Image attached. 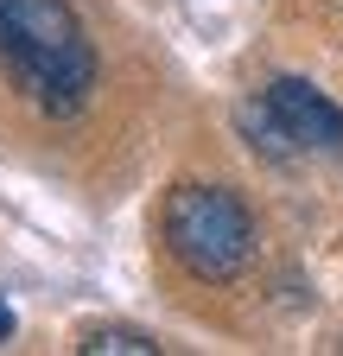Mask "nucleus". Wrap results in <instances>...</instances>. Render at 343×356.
<instances>
[{"instance_id": "obj_2", "label": "nucleus", "mask_w": 343, "mask_h": 356, "mask_svg": "<svg viewBox=\"0 0 343 356\" xmlns=\"http://www.w3.org/2000/svg\"><path fill=\"white\" fill-rule=\"evenodd\" d=\"M159 242L191 280H235L254 261V216L229 185H172L159 204Z\"/></svg>"}, {"instance_id": "obj_4", "label": "nucleus", "mask_w": 343, "mask_h": 356, "mask_svg": "<svg viewBox=\"0 0 343 356\" xmlns=\"http://www.w3.org/2000/svg\"><path fill=\"white\" fill-rule=\"evenodd\" d=\"M76 350L83 356H159V337L134 331V325H96V331H83Z\"/></svg>"}, {"instance_id": "obj_1", "label": "nucleus", "mask_w": 343, "mask_h": 356, "mask_svg": "<svg viewBox=\"0 0 343 356\" xmlns=\"http://www.w3.org/2000/svg\"><path fill=\"white\" fill-rule=\"evenodd\" d=\"M0 58L45 115H76L96 89V44L70 0H0Z\"/></svg>"}, {"instance_id": "obj_3", "label": "nucleus", "mask_w": 343, "mask_h": 356, "mask_svg": "<svg viewBox=\"0 0 343 356\" xmlns=\"http://www.w3.org/2000/svg\"><path fill=\"white\" fill-rule=\"evenodd\" d=\"M267 108H274V121L286 127L292 147L343 153V108L324 96V89H312L306 76H274V83H267Z\"/></svg>"}, {"instance_id": "obj_5", "label": "nucleus", "mask_w": 343, "mask_h": 356, "mask_svg": "<svg viewBox=\"0 0 343 356\" xmlns=\"http://www.w3.org/2000/svg\"><path fill=\"white\" fill-rule=\"evenodd\" d=\"M7 337H13V305L0 299V343H7Z\"/></svg>"}]
</instances>
